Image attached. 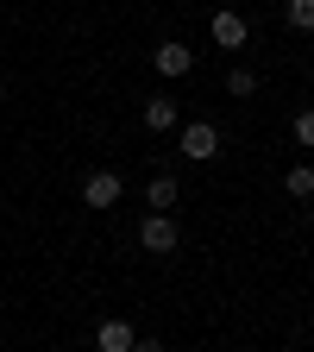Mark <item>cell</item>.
<instances>
[{
    "label": "cell",
    "mask_w": 314,
    "mask_h": 352,
    "mask_svg": "<svg viewBox=\"0 0 314 352\" xmlns=\"http://www.w3.org/2000/svg\"><path fill=\"white\" fill-rule=\"evenodd\" d=\"M289 139H295L302 151H314V107H302V113L289 120Z\"/></svg>",
    "instance_id": "11"
},
{
    "label": "cell",
    "mask_w": 314,
    "mask_h": 352,
    "mask_svg": "<svg viewBox=\"0 0 314 352\" xmlns=\"http://www.w3.org/2000/svg\"><path fill=\"white\" fill-rule=\"evenodd\" d=\"M227 95H233V101H251V95H258V76L233 63V69H227Z\"/></svg>",
    "instance_id": "10"
},
{
    "label": "cell",
    "mask_w": 314,
    "mask_h": 352,
    "mask_svg": "<svg viewBox=\"0 0 314 352\" xmlns=\"http://www.w3.org/2000/svg\"><path fill=\"white\" fill-rule=\"evenodd\" d=\"M176 126H183L176 101H170V95H151V101H145V132H176Z\"/></svg>",
    "instance_id": "6"
},
{
    "label": "cell",
    "mask_w": 314,
    "mask_h": 352,
    "mask_svg": "<svg viewBox=\"0 0 314 352\" xmlns=\"http://www.w3.org/2000/svg\"><path fill=\"white\" fill-rule=\"evenodd\" d=\"M120 195H126L120 170H88V176H82V201H88V208H120Z\"/></svg>",
    "instance_id": "2"
},
{
    "label": "cell",
    "mask_w": 314,
    "mask_h": 352,
    "mask_svg": "<svg viewBox=\"0 0 314 352\" xmlns=\"http://www.w3.org/2000/svg\"><path fill=\"white\" fill-rule=\"evenodd\" d=\"M214 44H220V51H245V44H251V19L233 13V7H220L214 13Z\"/></svg>",
    "instance_id": "4"
},
{
    "label": "cell",
    "mask_w": 314,
    "mask_h": 352,
    "mask_svg": "<svg viewBox=\"0 0 314 352\" xmlns=\"http://www.w3.org/2000/svg\"><path fill=\"white\" fill-rule=\"evenodd\" d=\"M151 63H157V76H170V82H176V76H189V69H195V51H189L183 38H164L157 51H151Z\"/></svg>",
    "instance_id": "5"
},
{
    "label": "cell",
    "mask_w": 314,
    "mask_h": 352,
    "mask_svg": "<svg viewBox=\"0 0 314 352\" xmlns=\"http://www.w3.org/2000/svg\"><path fill=\"white\" fill-rule=\"evenodd\" d=\"M183 157H189V164L220 157V126H214V120H189V126H183Z\"/></svg>",
    "instance_id": "1"
},
{
    "label": "cell",
    "mask_w": 314,
    "mask_h": 352,
    "mask_svg": "<svg viewBox=\"0 0 314 352\" xmlns=\"http://www.w3.org/2000/svg\"><path fill=\"white\" fill-rule=\"evenodd\" d=\"M289 352H295V346H289Z\"/></svg>",
    "instance_id": "15"
},
{
    "label": "cell",
    "mask_w": 314,
    "mask_h": 352,
    "mask_svg": "<svg viewBox=\"0 0 314 352\" xmlns=\"http://www.w3.org/2000/svg\"><path fill=\"white\" fill-rule=\"evenodd\" d=\"M132 340H139L132 321H101L95 327V352H132Z\"/></svg>",
    "instance_id": "7"
},
{
    "label": "cell",
    "mask_w": 314,
    "mask_h": 352,
    "mask_svg": "<svg viewBox=\"0 0 314 352\" xmlns=\"http://www.w3.org/2000/svg\"><path fill=\"white\" fill-rule=\"evenodd\" d=\"M289 25L295 32H314V0H289Z\"/></svg>",
    "instance_id": "12"
},
{
    "label": "cell",
    "mask_w": 314,
    "mask_h": 352,
    "mask_svg": "<svg viewBox=\"0 0 314 352\" xmlns=\"http://www.w3.org/2000/svg\"><path fill=\"white\" fill-rule=\"evenodd\" d=\"M145 201H151V214H170L176 208V176H151V183H145Z\"/></svg>",
    "instance_id": "8"
},
{
    "label": "cell",
    "mask_w": 314,
    "mask_h": 352,
    "mask_svg": "<svg viewBox=\"0 0 314 352\" xmlns=\"http://www.w3.org/2000/svg\"><path fill=\"white\" fill-rule=\"evenodd\" d=\"M176 239H183V233H176V220H170V214H151L145 227H139V252H151V258H170Z\"/></svg>",
    "instance_id": "3"
},
{
    "label": "cell",
    "mask_w": 314,
    "mask_h": 352,
    "mask_svg": "<svg viewBox=\"0 0 314 352\" xmlns=\"http://www.w3.org/2000/svg\"><path fill=\"white\" fill-rule=\"evenodd\" d=\"M132 352H164V340H151V333H139V340H132Z\"/></svg>",
    "instance_id": "13"
},
{
    "label": "cell",
    "mask_w": 314,
    "mask_h": 352,
    "mask_svg": "<svg viewBox=\"0 0 314 352\" xmlns=\"http://www.w3.org/2000/svg\"><path fill=\"white\" fill-rule=\"evenodd\" d=\"M0 101H7V88H0Z\"/></svg>",
    "instance_id": "14"
},
{
    "label": "cell",
    "mask_w": 314,
    "mask_h": 352,
    "mask_svg": "<svg viewBox=\"0 0 314 352\" xmlns=\"http://www.w3.org/2000/svg\"><path fill=\"white\" fill-rule=\"evenodd\" d=\"M283 189H289L295 201H314V164H289V176H283Z\"/></svg>",
    "instance_id": "9"
}]
</instances>
